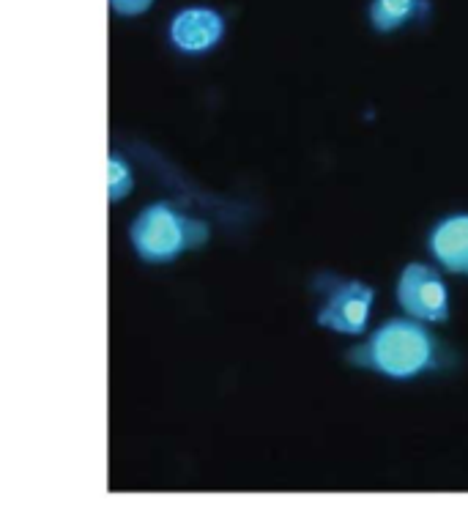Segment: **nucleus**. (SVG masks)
Returning a JSON list of instances; mask_svg holds the SVG:
<instances>
[{"mask_svg":"<svg viewBox=\"0 0 468 512\" xmlns=\"http://www.w3.org/2000/svg\"><path fill=\"white\" fill-rule=\"evenodd\" d=\"M348 362L386 378H416L449 365L444 343L419 318H395L348 351Z\"/></svg>","mask_w":468,"mask_h":512,"instance_id":"f257e3e1","label":"nucleus"},{"mask_svg":"<svg viewBox=\"0 0 468 512\" xmlns=\"http://www.w3.org/2000/svg\"><path fill=\"white\" fill-rule=\"evenodd\" d=\"M318 288L323 291V304L318 310V324L340 335H362L373 310L375 291L362 280L343 277H321Z\"/></svg>","mask_w":468,"mask_h":512,"instance_id":"7ed1b4c3","label":"nucleus"},{"mask_svg":"<svg viewBox=\"0 0 468 512\" xmlns=\"http://www.w3.org/2000/svg\"><path fill=\"white\" fill-rule=\"evenodd\" d=\"M427 0H373L370 3V25L378 33H392L406 22L422 17Z\"/></svg>","mask_w":468,"mask_h":512,"instance_id":"0eeeda50","label":"nucleus"},{"mask_svg":"<svg viewBox=\"0 0 468 512\" xmlns=\"http://www.w3.org/2000/svg\"><path fill=\"white\" fill-rule=\"evenodd\" d=\"M211 236L203 220H192L184 211L159 200L137 214L129 228V239L137 255L148 263H170L187 250H198Z\"/></svg>","mask_w":468,"mask_h":512,"instance_id":"f03ea898","label":"nucleus"},{"mask_svg":"<svg viewBox=\"0 0 468 512\" xmlns=\"http://www.w3.org/2000/svg\"><path fill=\"white\" fill-rule=\"evenodd\" d=\"M110 6L121 17H140L154 6V0H110Z\"/></svg>","mask_w":468,"mask_h":512,"instance_id":"1a4fd4ad","label":"nucleus"},{"mask_svg":"<svg viewBox=\"0 0 468 512\" xmlns=\"http://www.w3.org/2000/svg\"><path fill=\"white\" fill-rule=\"evenodd\" d=\"M430 252L447 272L468 277V214H452L430 233Z\"/></svg>","mask_w":468,"mask_h":512,"instance_id":"423d86ee","label":"nucleus"},{"mask_svg":"<svg viewBox=\"0 0 468 512\" xmlns=\"http://www.w3.org/2000/svg\"><path fill=\"white\" fill-rule=\"evenodd\" d=\"M222 36H225V17L208 6L181 9L170 22V44L181 53H208L222 42Z\"/></svg>","mask_w":468,"mask_h":512,"instance_id":"39448f33","label":"nucleus"},{"mask_svg":"<svg viewBox=\"0 0 468 512\" xmlns=\"http://www.w3.org/2000/svg\"><path fill=\"white\" fill-rule=\"evenodd\" d=\"M135 187V176H132V168L126 165L124 157H113L107 159V198L110 203H118V200H124L129 192Z\"/></svg>","mask_w":468,"mask_h":512,"instance_id":"6e6552de","label":"nucleus"},{"mask_svg":"<svg viewBox=\"0 0 468 512\" xmlns=\"http://www.w3.org/2000/svg\"><path fill=\"white\" fill-rule=\"evenodd\" d=\"M397 302L411 318L427 324H447L449 293L436 269L425 263H408L397 280Z\"/></svg>","mask_w":468,"mask_h":512,"instance_id":"20e7f679","label":"nucleus"}]
</instances>
